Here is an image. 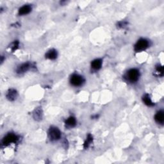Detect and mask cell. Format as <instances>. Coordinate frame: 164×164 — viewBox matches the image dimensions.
<instances>
[{"label":"cell","mask_w":164,"mask_h":164,"mask_svg":"<svg viewBox=\"0 0 164 164\" xmlns=\"http://www.w3.org/2000/svg\"><path fill=\"white\" fill-rule=\"evenodd\" d=\"M140 71L137 69H131L126 72L125 79L130 83L137 82L140 78Z\"/></svg>","instance_id":"cell-1"},{"label":"cell","mask_w":164,"mask_h":164,"mask_svg":"<svg viewBox=\"0 0 164 164\" xmlns=\"http://www.w3.org/2000/svg\"><path fill=\"white\" fill-rule=\"evenodd\" d=\"M48 135L50 141L55 142L58 141V140L61 138L62 133L60 130L57 127L51 126L49 129Z\"/></svg>","instance_id":"cell-2"},{"label":"cell","mask_w":164,"mask_h":164,"mask_svg":"<svg viewBox=\"0 0 164 164\" xmlns=\"http://www.w3.org/2000/svg\"><path fill=\"white\" fill-rule=\"evenodd\" d=\"M149 46V42L146 39H141L136 42L134 46V50L136 52H141L146 50Z\"/></svg>","instance_id":"cell-3"},{"label":"cell","mask_w":164,"mask_h":164,"mask_svg":"<svg viewBox=\"0 0 164 164\" xmlns=\"http://www.w3.org/2000/svg\"><path fill=\"white\" fill-rule=\"evenodd\" d=\"M19 140L18 136L14 133L7 134L2 140V145L7 146L12 143H16Z\"/></svg>","instance_id":"cell-4"},{"label":"cell","mask_w":164,"mask_h":164,"mask_svg":"<svg viewBox=\"0 0 164 164\" xmlns=\"http://www.w3.org/2000/svg\"><path fill=\"white\" fill-rule=\"evenodd\" d=\"M85 82V79L80 74H73L70 78V83L74 87L82 86Z\"/></svg>","instance_id":"cell-5"},{"label":"cell","mask_w":164,"mask_h":164,"mask_svg":"<svg viewBox=\"0 0 164 164\" xmlns=\"http://www.w3.org/2000/svg\"><path fill=\"white\" fill-rule=\"evenodd\" d=\"M31 67V65L30 63L26 62V63H23L22 64L19 65L16 69V73L18 74H23L26 73V71L30 70V68Z\"/></svg>","instance_id":"cell-6"},{"label":"cell","mask_w":164,"mask_h":164,"mask_svg":"<svg viewBox=\"0 0 164 164\" xmlns=\"http://www.w3.org/2000/svg\"><path fill=\"white\" fill-rule=\"evenodd\" d=\"M18 94L17 90L14 89H10L7 91L6 94V97L10 101H14L17 99Z\"/></svg>","instance_id":"cell-7"},{"label":"cell","mask_w":164,"mask_h":164,"mask_svg":"<svg viewBox=\"0 0 164 164\" xmlns=\"http://www.w3.org/2000/svg\"><path fill=\"white\" fill-rule=\"evenodd\" d=\"M32 8L30 5H24L18 10V14L19 15H25L31 12Z\"/></svg>","instance_id":"cell-8"},{"label":"cell","mask_w":164,"mask_h":164,"mask_svg":"<svg viewBox=\"0 0 164 164\" xmlns=\"http://www.w3.org/2000/svg\"><path fill=\"white\" fill-rule=\"evenodd\" d=\"M155 120L156 122L160 125H163L164 122V112L163 110H159L155 115Z\"/></svg>","instance_id":"cell-9"},{"label":"cell","mask_w":164,"mask_h":164,"mask_svg":"<svg viewBox=\"0 0 164 164\" xmlns=\"http://www.w3.org/2000/svg\"><path fill=\"white\" fill-rule=\"evenodd\" d=\"M103 64V61L100 58H97L94 60L93 61H92L91 62V67L93 68L94 70H99L101 68Z\"/></svg>","instance_id":"cell-10"},{"label":"cell","mask_w":164,"mask_h":164,"mask_svg":"<svg viewBox=\"0 0 164 164\" xmlns=\"http://www.w3.org/2000/svg\"><path fill=\"white\" fill-rule=\"evenodd\" d=\"M58 53L57 51L55 49H51L47 52L45 55V57L49 60H55L57 58Z\"/></svg>","instance_id":"cell-11"},{"label":"cell","mask_w":164,"mask_h":164,"mask_svg":"<svg viewBox=\"0 0 164 164\" xmlns=\"http://www.w3.org/2000/svg\"><path fill=\"white\" fill-rule=\"evenodd\" d=\"M65 124L67 127L73 128L77 125V120H76V118L73 117V116H70L69 117H68L66 120Z\"/></svg>","instance_id":"cell-12"},{"label":"cell","mask_w":164,"mask_h":164,"mask_svg":"<svg viewBox=\"0 0 164 164\" xmlns=\"http://www.w3.org/2000/svg\"><path fill=\"white\" fill-rule=\"evenodd\" d=\"M142 101L147 106L151 107V106H153L155 105V103L152 101V100L150 98V95L147 94H144L142 96Z\"/></svg>","instance_id":"cell-13"},{"label":"cell","mask_w":164,"mask_h":164,"mask_svg":"<svg viewBox=\"0 0 164 164\" xmlns=\"http://www.w3.org/2000/svg\"><path fill=\"white\" fill-rule=\"evenodd\" d=\"M34 118L36 120V121H40V120L42 119V109L38 108V109H35L34 112L33 114Z\"/></svg>","instance_id":"cell-14"},{"label":"cell","mask_w":164,"mask_h":164,"mask_svg":"<svg viewBox=\"0 0 164 164\" xmlns=\"http://www.w3.org/2000/svg\"><path fill=\"white\" fill-rule=\"evenodd\" d=\"M155 75L157 77H163V67L162 65L158 64L155 67Z\"/></svg>","instance_id":"cell-15"},{"label":"cell","mask_w":164,"mask_h":164,"mask_svg":"<svg viewBox=\"0 0 164 164\" xmlns=\"http://www.w3.org/2000/svg\"><path fill=\"white\" fill-rule=\"evenodd\" d=\"M93 136H92L90 134L88 135L86 141H85V143H84V145H83L84 148H87L89 147V145L92 143V142H93Z\"/></svg>","instance_id":"cell-16"},{"label":"cell","mask_w":164,"mask_h":164,"mask_svg":"<svg viewBox=\"0 0 164 164\" xmlns=\"http://www.w3.org/2000/svg\"><path fill=\"white\" fill-rule=\"evenodd\" d=\"M19 47V41H15L12 44H11L10 48L12 51H14L15 50H16Z\"/></svg>","instance_id":"cell-17"},{"label":"cell","mask_w":164,"mask_h":164,"mask_svg":"<svg viewBox=\"0 0 164 164\" xmlns=\"http://www.w3.org/2000/svg\"><path fill=\"white\" fill-rule=\"evenodd\" d=\"M126 25H127V23L126 22H119L118 24V27L123 28H125L126 26Z\"/></svg>","instance_id":"cell-18"}]
</instances>
